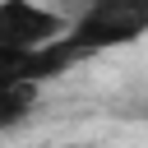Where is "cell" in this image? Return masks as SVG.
I'll use <instances>...</instances> for the list:
<instances>
[{
	"label": "cell",
	"instance_id": "1",
	"mask_svg": "<svg viewBox=\"0 0 148 148\" xmlns=\"http://www.w3.org/2000/svg\"><path fill=\"white\" fill-rule=\"evenodd\" d=\"M65 37L83 51H116V46H134L139 37H148V0H79Z\"/></svg>",
	"mask_w": 148,
	"mask_h": 148
},
{
	"label": "cell",
	"instance_id": "2",
	"mask_svg": "<svg viewBox=\"0 0 148 148\" xmlns=\"http://www.w3.org/2000/svg\"><path fill=\"white\" fill-rule=\"evenodd\" d=\"M79 60H88V56L65 32L51 37V42H42V46H0V88L5 83H32V88H42V83L69 74Z\"/></svg>",
	"mask_w": 148,
	"mask_h": 148
},
{
	"label": "cell",
	"instance_id": "3",
	"mask_svg": "<svg viewBox=\"0 0 148 148\" xmlns=\"http://www.w3.org/2000/svg\"><path fill=\"white\" fill-rule=\"evenodd\" d=\"M65 9L42 0H0V46H42L65 32Z\"/></svg>",
	"mask_w": 148,
	"mask_h": 148
}]
</instances>
